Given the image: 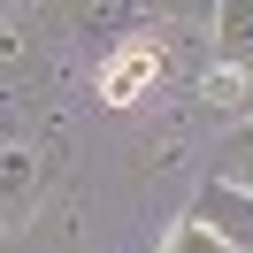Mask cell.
<instances>
[{
    "mask_svg": "<svg viewBox=\"0 0 253 253\" xmlns=\"http://www.w3.org/2000/svg\"><path fill=\"white\" fill-rule=\"evenodd\" d=\"M161 253H230V238L207 230V222H184V230H169V246Z\"/></svg>",
    "mask_w": 253,
    "mask_h": 253,
    "instance_id": "cell-5",
    "label": "cell"
},
{
    "mask_svg": "<svg viewBox=\"0 0 253 253\" xmlns=\"http://www.w3.org/2000/svg\"><path fill=\"white\" fill-rule=\"evenodd\" d=\"M154 77H161V46H154V39H130V46L100 69V100H115V108H123V100H138Z\"/></svg>",
    "mask_w": 253,
    "mask_h": 253,
    "instance_id": "cell-1",
    "label": "cell"
},
{
    "mask_svg": "<svg viewBox=\"0 0 253 253\" xmlns=\"http://www.w3.org/2000/svg\"><path fill=\"white\" fill-rule=\"evenodd\" d=\"M222 169H230V184H246V192H253V130L230 146V154H222Z\"/></svg>",
    "mask_w": 253,
    "mask_h": 253,
    "instance_id": "cell-6",
    "label": "cell"
},
{
    "mask_svg": "<svg viewBox=\"0 0 253 253\" xmlns=\"http://www.w3.org/2000/svg\"><path fill=\"white\" fill-rule=\"evenodd\" d=\"M207 100H215V108H253V77H246V69H230V62H215Z\"/></svg>",
    "mask_w": 253,
    "mask_h": 253,
    "instance_id": "cell-4",
    "label": "cell"
},
{
    "mask_svg": "<svg viewBox=\"0 0 253 253\" xmlns=\"http://www.w3.org/2000/svg\"><path fill=\"white\" fill-rule=\"evenodd\" d=\"M200 215H207V230H222V238H238V246H253V200H238V192H215V184H207Z\"/></svg>",
    "mask_w": 253,
    "mask_h": 253,
    "instance_id": "cell-2",
    "label": "cell"
},
{
    "mask_svg": "<svg viewBox=\"0 0 253 253\" xmlns=\"http://www.w3.org/2000/svg\"><path fill=\"white\" fill-rule=\"evenodd\" d=\"M222 23H230V31H222V62L253 77V8H230Z\"/></svg>",
    "mask_w": 253,
    "mask_h": 253,
    "instance_id": "cell-3",
    "label": "cell"
}]
</instances>
